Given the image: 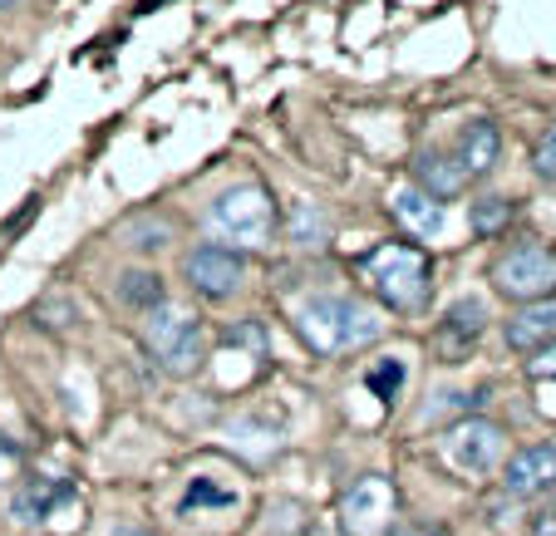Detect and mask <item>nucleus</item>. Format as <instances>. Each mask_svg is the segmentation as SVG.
I'll return each instance as SVG.
<instances>
[{"label":"nucleus","instance_id":"f257e3e1","mask_svg":"<svg viewBox=\"0 0 556 536\" xmlns=\"http://www.w3.org/2000/svg\"><path fill=\"white\" fill-rule=\"evenodd\" d=\"M295 330H301V340L315 355H350V349L375 345L384 335V320L355 295L320 291L295 305Z\"/></svg>","mask_w":556,"mask_h":536},{"label":"nucleus","instance_id":"f03ea898","mask_svg":"<svg viewBox=\"0 0 556 536\" xmlns=\"http://www.w3.org/2000/svg\"><path fill=\"white\" fill-rule=\"evenodd\" d=\"M365 271L375 281V295L389 310H400V316H419L433 295V266L419 246H404V242L379 246V252L365 256Z\"/></svg>","mask_w":556,"mask_h":536},{"label":"nucleus","instance_id":"7ed1b4c3","mask_svg":"<svg viewBox=\"0 0 556 536\" xmlns=\"http://www.w3.org/2000/svg\"><path fill=\"white\" fill-rule=\"evenodd\" d=\"M212 232L227 237L237 246H266L276 232V202L262 182H242V188H227L212 202Z\"/></svg>","mask_w":556,"mask_h":536},{"label":"nucleus","instance_id":"20e7f679","mask_svg":"<svg viewBox=\"0 0 556 536\" xmlns=\"http://www.w3.org/2000/svg\"><path fill=\"white\" fill-rule=\"evenodd\" d=\"M493 285L497 295L517 305H536V301H552L556 295V256L546 252L542 242H522L513 252H503L493 261Z\"/></svg>","mask_w":556,"mask_h":536},{"label":"nucleus","instance_id":"39448f33","mask_svg":"<svg viewBox=\"0 0 556 536\" xmlns=\"http://www.w3.org/2000/svg\"><path fill=\"white\" fill-rule=\"evenodd\" d=\"M143 340L168 374H192V369L202 365V326H198V316L178 310V305H157V310H148Z\"/></svg>","mask_w":556,"mask_h":536},{"label":"nucleus","instance_id":"423d86ee","mask_svg":"<svg viewBox=\"0 0 556 536\" xmlns=\"http://www.w3.org/2000/svg\"><path fill=\"white\" fill-rule=\"evenodd\" d=\"M507 458V433L493 419H463L443 433V463H453L468 477H493V468Z\"/></svg>","mask_w":556,"mask_h":536},{"label":"nucleus","instance_id":"0eeeda50","mask_svg":"<svg viewBox=\"0 0 556 536\" xmlns=\"http://www.w3.org/2000/svg\"><path fill=\"white\" fill-rule=\"evenodd\" d=\"M394 512H400V493L389 477H359L355 487L340 502V532L345 536H389L394 526Z\"/></svg>","mask_w":556,"mask_h":536},{"label":"nucleus","instance_id":"6e6552de","mask_svg":"<svg viewBox=\"0 0 556 536\" xmlns=\"http://www.w3.org/2000/svg\"><path fill=\"white\" fill-rule=\"evenodd\" d=\"M182 276H188V285L198 295H207V301H227V295L242 291L247 266L231 246H198V252H188V261H182Z\"/></svg>","mask_w":556,"mask_h":536},{"label":"nucleus","instance_id":"1a4fd4ad","mask_svg":"<svg viewBox=\"0 0 556 536\" xmlns=\"http://www.w3.org/2000/svg\"><path fill=\"white\" fill-rule=\"evenodd\" d=\"M503 487L517 502H536V497L556 493V448L552 443H527L503 463Z\"/></svg>","mask_w":556,"mask_h":536},{"label":"nucleus","instance_id":"9d476101","mask_svg":"<svg viewBox=\"0 0 556 536\" xmlns=\"http://www.w3.org/2000/svg\"><path fill=\"white\" fill-rule=\"evenodd\" d=\"M497 158H503V133H497V124L493 118H472L458 133V143H453V163H458L472 182V178H488V173L497 168Z\"/></svg>","mask_w":556,"mask_h":536},{"label":"nucleus","instance_id":"9b49d317","mask_svg":"<svg viewBox=\"0 0 556 536\" xmlns=\"http://www.w3.org/2000/svg\"><path fill=\"white\" fill-rule=\"evenodd\" d=\"M64 502H74V487L64 477H25L11 497V512H15V522L35 526V522H50Z\"/></svg>","mask_w":556,"mask_h":536},{"label":"nucleus","instance_id":"f8f14e48","mask_svg":"<svg viewBox=\"0 0 556 536\" xmlns=\"http://www.w3.org/2000/svg\"><path fill=\"white\" fill-rule=\"evenodd\" d=\"M507 345H513L517 355H542L546 345H556V301L522 305V310L507 320Z\"/></svg>","mask_w":556,"mask_h":536},{"label":"nucleus","instance_id":"ddd939ff","mask_svg":"<svg viewBox=\"0 0 556 536\" xmlns=\"http://www.w3.org/2000/svg\"><path fill=\"white\" fill-rule=\"evenodd\" d=\"M483 326H488V310H483V301H458L443 316V330H439V349H443V359H453V355H463V349L472 345V340L483 335Z\"/></svg>","mask_w":556,"mask_h":536},{"label":"nucleus","instance_id":"4468645a","mask_svg":"<svg viewBox=\"0 0 556 536\" xmlns=\"http://www.w3.org/2000/svg\"><path fill=\"white\" fill-rule=\"evenodd\" d=\"M414 188H424L439 202V197H453V192L468 188V173L453 158H443V153H419V158H414Z\"/></svg>","mask_w":556,"mask_h":536},{"label":"nucleus","instance_id":"2eb2a0df","mask_svg":"<svg viewBox=\"0 0 556 536\" xmlns=\"http://www.w3.org/2000/svg\"><path fill=\"white\" fill-rule=\"evenodd\" d=\"M394 217H400L414 237H439L443 232V202H433L424 188L394 192Z\"/></svg>","mask_w":556,"mask_h":536},{"label":"nucleus","instance_id":"dca6fc26","mask_svg":"<svg viewBox=\"0 0 556 536\" xmlns=\"http://www.w3.org/2000/svg\"><path fill=\"white\" fill-rule=\"evenodd\" d=\"M118 301L128 305V310H157L163 301V281H157L153 271H124L118 276Z\"/></svg>","mask_w":556,"mask_h":536},{"label":"nucleus","instance_id":"f3484780","mask_svg":"<svg viewBox=\"0 0 556 536\" xmlns=\"http://www.w3.org/2000/svg\"><path fill=\"white\" fill-rule=\"evenodd\" d=\"M468 217H472V232L478 237H497V232H507V221H513V202L507 197H478Z\"/></svg>","mask_w":556,"mask_h":536},{"label":"nucleus","instance_id":"a211bd4d","mask_svg":"<svg viewBox=\"0 0 556 536\" xmlns=\"http://www.w3.org/2000/svg\"><path fill=\"white\" fill-rule=\"evenodd\" d=\"M124 237H128V246H138V252H157V246H168L173 227L168 221H157V217H138V221L124 227Z\"/></svg>","mask_w":556,"mask_h":536},{"label":"nucleus","instance_id":"6ab92c4d","mask_svg":"<svg viewBox=\"0 0 556 536\" xmlns=\"http://www.w3.org/2000/svg\"><path fill=\"white\" fill-rule=\"evenodd\" d=\"M237 497L231 493H222V487H212L207 477H192V487H188V497H182V512H198V507H231Z\"/></svg>","mask_w":556,"mask_h":536},{"label":"nucleus","instance_id":"aec40b11","mask_svg":"<svg viewBox=\"0 0 556 536\" xmlns=\"http://www.w3.org/2000/svg\"><path fill=\"white\" fill-rule=\"evenodd\" d=\"M400 379H404V365H400V359H379V365L369 369V394H375V399H394Z\"/></svg>","mask_w":556,"mask_h":536},{"label":"nucleus","instance_id":"412c9836","mask_svg":"<svg viewBox=\"0 0 556 536\" xmlns=\"http://www.w3.org/2000/svg\"><path fill=\"white\" fill-rule=\"evenodd\" d=\"M532 173L542 182H556V124L546 128L542 138H536V148H532Z\"/></svg>","mask_w":556,"mask_h":536},{"label":"nucleus","instance_id":"4be33fe9","mask_svg":"<svg viewBox=\"0 0 556 536\" xmlns=\"http://www.w3.org/2000/svg\"><path fill=\"white\" fill-rule=\"evenodd\" d=\"M291 232H295V242H305V246H315V242H320V212H315L311 202H301V207H295V217H291Z\"/></svg>","mask_w":556,"mask_h":536},{"label":"nucleus","instance_id":"5701e85b","mask_svg":"<svg viewBox=\"0 0 556 536\" xmlns=\"http://www.w3.org/2000/svg\"><path fill=\"white\" fill-rule=\"evenodd\" d=\"M15 473H21V448H15V443L0 433V483H11Z\"/></svg>","mask_w":556,"mask_h":536},{"label":"nucleus","instance_id":"b1692460","mask_svg":"<svg viewBox=\"0 0 556 536\" xmlns=\"http://www.w3.org/2000/svg\"><path fill=\"white\" fill-rule=\"evenodd\" d=\"M527 369H532L536 379H556V345H546L542 355H532V359H527Z\"/></svg>","mask_w":556,"mask_h":536},{"label":"nucleus","instance_id":"393cba45","mask_svg":"<svg viewBox=\"0 0 556 536\" xmlns=\"http://www.w3.org/2000/svg\"><path fill=\"white\" fill-rule=\"evenodd\" d=\"M532 536H556V507H546V512L532 516Z\"/></svg>","mask_w":556,"mask_h":536},{"label":"nucleus","instance_id":"a878e982","mask_svg":"<svg viewBox=\"0 0 556 536\" xmlns=\"http://www.w3.org/2000/svg\"><path fill=\"white\" fill-rule=\"evenodd\" d=\"M394 536H453L448 526H433V522H414V526H404V532H394Z\"/></svg>","mask_w":556,"mask_h":536},{"label":"nucleus","instance_id":"bb28decb","mask_svg":"<svg viewBox=\"0 0 556 536\" xmlns=\"http://www.w3.org/2000/svg\"><path fill=\"white\" fill-rule=\"evenodd\" d=\"M305 536H345V532H340L336 522H315V526H311V532H305Z\"/></svg>","mask_w":556,"mask_h":536},{"label":"nucleus","instance_id":"cd10ccee","mask_svg":"<svg viewBox=\"0 0 556 536\" xmlns=\"http://www.w3.org/2000/svg\"><path fill=\"white\" fill-rule=\"evenodd\" d=\"M114 536H148V532H114Z\"/></svg>","mask_w":556,"mask_h":536},{"label":"nucleus","instance_id":"c85d7f7f","mask_svg":"<svg viewBox=\"0 0 556 536\" xmlns=\"http://www.w3.org/2000/svg\"><path fill=\"white\" fill-rule=\"evenodd\" d=\"M0 5H15V0H0Z\"/></svg>","mask_w":556,"mask_h":536}]
</instances>
